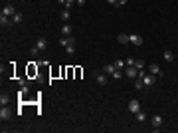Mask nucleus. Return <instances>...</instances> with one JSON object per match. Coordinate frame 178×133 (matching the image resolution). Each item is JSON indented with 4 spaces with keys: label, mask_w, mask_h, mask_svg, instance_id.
I'll return each instance as SVG.
<instances>
[{
    "label": "nucleus",
    "mask_w": 178,
    "mask_h": 133,
    "mask_svg": "<svg viewBox=\"0 0 178 133\" xmlns=\"http://www.w3.org/2000/svg\"><path fill=\"white\" fill-rule=\"evenodd\" d=\"M143 36L141 34H131L129 36V44H133V46H143Z\"/></svg>",
    "instance_id": "obj_1"
},
{
    "label": "nucleus",
    "mask_w": 178,
    "mask_h": 133,
    "mask_svg": "<svg viewBox=\"0 0 178 133\" xmlns=\"http://www.w3.org/2000/svg\"><path fill=\"white\" fill-rule=\"evenodd\" d=\"M59 44H61L63 48L75 46V38H73V36H61V38H59Z\"/></svg>",
    "instance_id": "obj_2"
},
{
    "label": "nucleus",
    "mask_w": 178,
    "mask_h": 133,
    "mask_svg": "<svg viewBox=\"0 0 178 133\" xmlns=\"http://www.w3.org/2000/svg\"><path fill=\"white\" fill-rule=\"evenodd\" d=\"M141 80L145 81V86H146V87H151V86H154V84H156V80H158V78L154 76V73H146L145 78H141Z\"/></svg>",
    "instance_id": "obj_3"
},
{
    "label": "nucleus",
    "mask_w": 178,
    "mask_h": 133,
    "mask_svg": "<svg viewBox=\"0 0 178 133\" xmlns=\"http://www.w3.org/2000/svg\"><path fill=\"white\" fill-rule=\"evenodd\" d=\"M129 111L137 115V113L141 111V101H138V100H131V101H129Z\"/></svg>",
    "instance_id": "obj_4"
},
{
    "label": "nucleus",
    "mask_w": 178,
    "mask_h": 133,
    "mask_svg": "<svg viewBox=\"0 0 178 133\" xmlns=\"http://www.w3.org/2000/svg\"><path fill=\"white\" fill-rule=\"evenodd\" d=\"M125 76H127V78H131V80H135V78H138V70L135 66H127Z\"/></svg>",
    "instance_id": "obj_5"
},
{
    "label": "nucleus",
    "mask_w": 178,
    "mask_h": 133,
    "mask_svg": "<svg viewBox=\"0 0 178 133\" xmlns=\"http://www.w3.org/2000/svg\"><path fill=\"white\" fill-rule=\"evenodd\" d=\"M148 73H154L156 78H160L162 76V70H160L158 64H148Z\"/></svg>",
    "instance_id": "obj_6"
},
{
    "label": "nucleus",
    "mask_w": 178,
    "mask_h": 133,
    "mask_svg": "<svg viewBox=\"0 0 178 133\" xmlns=\"http://www.w3.org/2000/svg\"><path fill=\"white\" fill-rule=\"evenodd\" d=\"M10 117H12V111H10L6 105H2V109H0V119H2V121H8Z\"/></svg>",
    "instance_id": "obj_7"
},
{
    "label": "nucleus",
    "mask_w": 178,
    "mask_h": 133,
    "mask_svg": "<svg viewBox=\"0 0 178 133\" xmlns=\"http://www.w3.org/2000/svg\"><path fill=\"white\" fill-rule=\"evenodd\" d=\"M93 76H95V80L99 81V86H105L107 81H109V78H107V73H99V72H95Z\"/></svg>",
    "instance_id": "obj_8"
},
{
    "label": "nucleus",
    "mask_w": 178,
    "mask_h": 133,
    "mask_svg": "<svg viewBox=\"0 0 178 133\" xmlns=\"http://www.w3.org/2000/svg\"><path fill=\"white\" fill-rule=\"evenodd\" d=\"M0 14H4V16H14V14H16V8H14L12 4H6V6L2 8V12Z\"/></svg>",
    "instance_id": "obj_9"
},
{
    "label": "nucleus",
    "mask_w": 178,
    "mask_h": 133,
    "mask_svg": "<svg viewBox=\"0 0 178 133\" xmlns=\"http://www.w3.org/2000/svg\"><path fill=\"white\" fill-rule=\"evenodd\" d=\"M151 123H152V127H154V129H158V127L162 125V115H152Z\"/></svg>",
    "instance_id": "obj_10"
},
{
    "label": "nucleus",
    "mask_w": 178,
    "mask_h": 133,
    "mask_svg": "<svg viewBox=\"0 0 178 133\" xmlns=\"http://www.w3.org/2000/svg\"><path fill=\"white\" fill-rule=\"evenodd\" d=\"M115 70H117V68H115V64H105V66H103V73H107V76H113V73H115Z\"/></svg>",
    "instance_id": "obj_11"
},
{
    "label": "nucleus",
    "mask_w": 178,
    "mask_h": 133,
    "mask_svg": "<svg viewBox=\"0 0 178 133\" xmlns=\"http://www.w3.org/2000/svg\"><path fill=\"white\" fill-rule=\"evenodd\" d=\"M0 24H2V26H12L14 22H12V18H10V16H4V14H0Z\"/></svg>",
    "instance_id": "obj_12"
},
{
    "label": "nucleus",
    "mask_w": 178,
    "mask_h": 133,
    "mask_svg": "<svg viewBox=\"0 0 178 133\" xmlns=\"http://www.w3.org/2000/svg\"><path fill=\"white\" fill-rule=\"evenodd\" d=\"M36 46L40 48V52H44V50H48V38H40Z\"/></svg>",
    "instance_id": "obj_13"
},
{
    "label": "nucleus",
    "mask_w": 178,
    "mask_h": 133,
    "mask_svg": "<svg viewBox=\"0 0 178 133\" xmlns=\"http://www.w3.org/2000/svg\"><path fill=\"white\" fill-rule=\"evenodd\" d=\"M71 32H73V30H71V26H69V24L66 22V24L61 26V36H71Z\"/></svg>",
    "instance_id": "obj_14"
},
{
    "label": "nucleus",
    "mask_w": 178,
    "mask_h": 133,
    "mask_svg": "<svg viewBox=\"0 0 178 133\" xmlns=\"http://www.w3.org/2000/svg\"><path fill=\"white\" fill-rule=\"evenodd\" d=\"M69 16H71V14H69V8H63V10L59 12V18H61L63 22H67V20H69Z\"/></svg>",
    "instance_id": "obj_15"
},
{
    "label": "nucleus",
    "mask_w": 178,
    "mask_h": 133,
    "mask_svg": "<svg viewBox=\"0 0 178 133\" xmlns=\"http://www.w3.org/2000/svg\"><path fill=\"white\" fill-rule=\"evenodd\" d=\"M117 42H119V44H129V34H119Z\"/></svg>",
    "instance_id": "obj_16"
},
{
    "label": "nucleus",
    "mask_w": 178,
    "mask_h": 133,
    "mask_svg": "<svg viewBox=\"0 0 178 133\" xmlns=\"http://www.w3.org/2000/svg\"><path fill=\"white\" fill-rule=\"evenodd\" d=\"M22 20H24V14H22V12H16L12 16V22H14V24H20Z\"/></svg>",
    "instance_id": "obj_17"
},
{
    "label": "nucleus",
    "mask_w": 178,
    "mask_h": 133,
    "mask_svg": "<svg viewBox=\"0 0 178 133\" xmlns=\"http://www.w3.org/2000/svg\"><path fill=\"white\" fill-rule=\"evenodd\" d=\"M8 103H10V95L8 93H2L0 95V105H8Z\"/></svg>",
    "instance_id": "obj_18"
},
{
    "label": "nucleus",
    "mask_w": 178,
    "mask_h": 133,
    "mask_svg": "<svg viewBox=\"0 0 178 133\" xmlns=\"http://www.w3.org/2000/svg\"><path fill=\"white\" fill-rule=\"evenodd\" d=\"M162 56H164L166 62H172V60H174V52H172V50H164V54H162Z\"/></svg>",
    "instance_id": "obj_19"
},
{
    "label": "nucleus",
    "mask_w": 178,
    "mask_h": 133,
    "mask_svg": "<svg viewBox=\"0 0 178 133\" xmlns=\"http://www.w3.org/2000/svg\"><path fill=\"white\" fill-rule=\"evenodd\" d=\"M125 66H127V62H125V60H117V62H115V68H117V70H123Z\"/></svg>",
    "instance_id": "obj_20"
},
{
    "label": "nucleus",
    "mask_w": 178,
    "mask_h": 133,
    "mask_svg": "<svg viewBox=\"0 0 178 133\" xmlns=\"http://www.w3.org/2000/svg\"><path fill=\"white\" fill-rule=\"evenodd\" d=\"M135 87H137V89H143V87H145V81L141 80V78H137V81H135Z\"/></svg>",
    "instance_id": "obj_21"
},
{
    "label": "nucleus",
    "mask_w": 178,
    "mask_h": 133,
    "mask_svg": "<svg viewBox=\"0 0 178 133\" xmlns=\"http://www.w3.org/2000/svg\"><path fill=\"white\" fill-rule=\"evenodd\" d=\"M111 78L113 80H121V78H123V72H121V70H115V73H113Z\"/></svg>",
    "instance_id": "obj_22"
},
{
    "label": "nucleus",
    "mask_w": 178,
    "mask_h": 133,
    "mask_svg": "<svg viewBox=\"0 0 178 133\" xmlns=\"http://www.w3.org/2000/svg\"><path fill=\"white\" fill-rule=\"evenodd\" d=\"M135 68H137V70H143V68H145V62L143 60H135Z\"/></svg>",
    "instance_id": "obj_23"
},
{
    "label": "nucleus",
    "mask_w": 178,
    "mask_h": 133,
    "mask_svg": "<svg viewBox=\"0 0 178 133\" xmlns=\"http://www.w3.org/2000/svg\"><path fill=\"white\" fill-rule=\"evenodd\" d=\"M137 119H138V121H145V119H146V113H145V111H138V113H137Z\"/></svg>",
    "instance_id": "obj_24"
},
{
    "label": "nucleus",
    "mask_w": 178,
    "mask_h": 133,
    "mask_svg": "<svg viewBox=\"0 0 178 133\" xmlns=\"http://www.w3.org/2000/svg\"><path fill=\"white\" fill-rule=\"evenodd\" d=\"M30 54H32V56H38V54H40V48H38V46L30 48Z\"/></svg>",
    "instance_id": "obj_25"
},
{
    "label": "nucleus",
    "mask_w": 178,
    "mask_h": 133,
    "mask_svg": "<svg viewBox=\"0 0 178 133\" xmlns=\"http://www.w3.org/2000/svg\"><path fill=\"white\" fill-rule=\"evenodd\" d=\"M66 52L69 54V56H71V54H75V46H67V48H66Z\"/></svg>",
    "instance_id": "obj_26"
},
{
    "label": "nucleus",
    "mask_w": 178,
    "mask_h": 133,
    "mask_svg": "<svg viewBox=\"0 0 178 133\" xmlns=\"http://www.w3.org/2000/svg\"><path fill=\"white\" fill-rule=\"evenodd\" d=\"M75 4V0H66V8H71Z\"/></svg>",
    "instance_id": "obj_27"
},
{
    "label": "nucleus",
    "mask_w": 178,
    "mask_h": 133,
    "mask_svg": "<svg viewBox=\"0 0 178 133\" xmlns=\"http://www.w3.org/2000/svg\"><path fill=\"white\" fill-rule=\"evenodd\" d=\"M107 4H111V6H119V0H107Z\"/></svg>",
    "instance_id": "obj_28"
},
{
    "label": "nucleus",
    "mask_w": 178,
    "mask_h": 133,
    "mask_svg": "<svg viewBox=\"0 0 178 133\" xmlns=\"http://www.w3.org/2000/svg\"><path fill=\"white\" fill-rule=\"evenodd\" d=\"M125 62H127V66H135V60H133V58H127Z\"/></svg>",
    "instance_id": "obj_29"
},
{
    "label": "nucleus",
    "mask_w": 178,
    "mask_h": 133,
    "mask_svg": "<svg viewBox=\"0 0 178 133\" xmlns=\"http://www.w3.org/2000/svg\"><path fill=\"white\" fill-rule=\"evenodd\" d=\"M75 4H79V6H83V4H85V0H75Z\"/></svg>",
    "instance_id": "obj_30"
},
{
    "label": "nucleus",
    "mask_w": 178,
    "mask_h": 133,
    "mask_svg": "<svg viewBox=\"0 0 178 133\" xmlns=\"http://www.w3.org/2000/svg\"><path fill=\"white\" fill-rule=\"evenodd\" d=\"M123 4H127V0H119V6H123Z\"/></svg>",
    "instance_id": "obj_31"
},
{
    "label": "nucleus",
    "mask_w": 178,
    "mask_h": 133,
    "mask_svg": "<svg viewBox=\"0 0 178 133\" xmlns=\"http://www.w3.org/2000/svg\"><path fill=\"white\" fill-rule=\"evenodd\" d=\"M58 2H59V4H63V6H66V0H58Z\"/></svg>",
    "instance_id": "obj_32"
}]
</instances>
